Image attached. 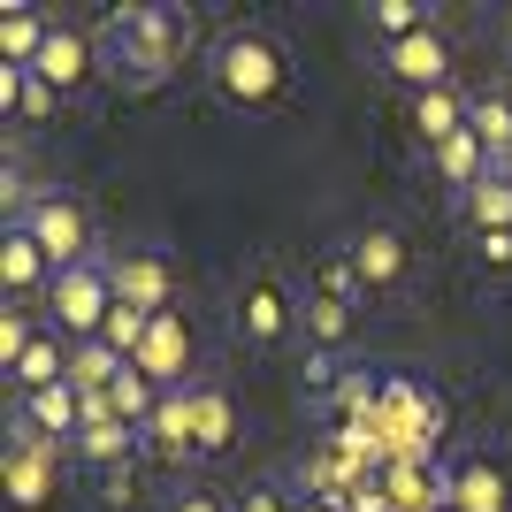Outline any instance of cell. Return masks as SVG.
Wrapping results in <instances>:
<instances>
[{
	"mask_svg": "<svg viewBox=\"0 0 512 512\" xmlns=\"http://www.w3.org/2000/svg\"><path fill=\"white\" fill-rule=\"evenodd\" d=\"M92 39H100V77L107 85L153 92L192 54V16H184V8H123V16H107Z\"/></svg>",
	"mask_w": 512,
	"mask_h": 512,
	"instance_id": "cell-1",
	"label": "cell"
},
{
	"mask_svg": "<svg viewBox=\"0 0 512 512\" xmlns=\"http://www.w3.org/2000/svg\"><path fill=\"white\" fill-rule=\"evenodd\" d=\"M207 77H214V92H222V100L260 107V100H276V92H283V77H291V69H283V46L268 39V31L237 23V31H222V39H214Z\"/></svg>",
	"mask_w": 512,
	"mask_h": 512,
	"instance_id": "cell-2",
	"label": "cell"
},
{
	"mask_svg": "<svg viewBox=\"0 0 512 512\" xmlns=\"http://www.w3.org/2000/svg\"><path fill=\"white\" fill-rule=\"evenodd\" d=\"M107 314H115V276H107V260H77V268L54 276V291H46V321H54L69 344H100Z\"/></svg>",
	"mask_w": 512,
	"mask_h": 512,
	"instance_id": "cell-3",
	"label": "cell"
},
{
	"mask_svg": "<svg viewBox=\"0 0 512 512\" xmlns=\"http://www.w3.org/2000/svg\"><path fill=\"white\" fill-rule=\"evenodd\" d=\"M23 230H31V237L46 245V260H54V268H77V260H100V253H92V214L77 207L69 192H39V207L23 214Z\"/></svg>",
	"mask_w": 512,
	"mask_h": 512,
	"instance_id": "cell-4",
	"label": "cell"
},
{
	"mask_svg": "<svg viewBox=\"0 0 512 512\" xmlns=\"http://www.w3.org/2000/svg\"><path fill=\"white\" fill-rule=\"evenodd\" d=\"M31 69H39V77L62 92V100H77V92L100 77V39H92V31H77L69 16H54V31H46V54H39Z\"/></svg>",
	"mask_w": 512,
	"mask_h": 512,
	"instance_id": "cell-5",
	"label": "cell"
},
{
	"mask_svg": "<svg viewBox=\"0 0 512 512\" xmlns=\"http://www.w3.org/2000/svg\"><path fill=\"white\" fill-rule=\"evenodd\" d=\"M291 321H299V306H291V291L276 283V268H260V276L237 291V337H245V344L268 352V344L291 337Z\"/></svg>",
	"mask_w": 512,
	"mask_h": 512,
	"instance_id": "cell-6",
	"label": "cell"
},
{
	"mask_svg": "<svg viewBox=\"0 0 512 512\" xmlns=\"http://www.w3.org/2000/svg\"><path fill=\"white\" fill-rule=\"evenodd\" d=\"M344 268H352L360 291H398V283H406V237L390 230V222H367V230L344 245Z\"/></svg>",
	"mask_w": 512,
	"mask_h": 512,
	"instance_id": "cell-7",
	"label": "cell"
},
{
	"mask_svg": "<svg viewBox=\"0 0 512 512\" xmlns=\"http://www.w3.org/2000/svg\"><path fill=\"white\" fill-rule=\"evenodd\" d=\"M130 367L153 375L161 390H184V383H192V375H184V367H192V321L176 314V306H169V314H153V329H146V344H138V360H130Z\"/></svg>",
	"mask_w": 512,
	"mask_h": 512,
	"instance_id": "cell-8",
	"label": "cell"
},
{
	"mask_svg": "<svg viewBox=\"0 0 512 512\" xmlns=\"http://www.w3.org/2000/svg\"><path fill=\"white\" fill-rule=\"evenodd\" d=\"M54 474H62V444H46V436H31V428L16 421L8 428V497L31 512L46 490H54Z\"/></svg>",
	"mask_w": 512,
	"mask_h": 512,
	"instance_id": "cell-9",
	"label": "cell"
},
{
	"mask_svg": "<svg viewBox=\"0 0 512 512\" xmlns=\"http://www.w3.org/2000/svg\"><path fill=\"white\" fill-rule=\"evenodd\" d=\"M107 276H115V299L138 306V314H169V299H176V268L161 253H115Z\"/></svg>",
	"mask_w": 512,
	"mask_h": 512,
	"instance_id": "cell-10",
	"label": "cell"
},
{
	"mask_svg": "<svg viewBox=\"0 0 512 512\" xmlns=\"http://www.w3.org/2000/svg\"><path fill=\"white\" fill-rule=\"evenodd\" d=\"M46 276H62V268L46 260V245H39L31 230H23V222H8V230H0V283H8V299H16V306H31L39 291H54Z\"/></svg>",
	"mask_w": 512,
	"mask_h": 512,
	"instance_id": "cell-11",
	"label": "cell"
},
{
	"mask_svg": "<svg viewBox=\"0 0 512 512\" xmlns=\"http://www.w3.org/2000/svg\"><path fill=\"white\" fill-rule=\"evenodd\" d=\"M16 421L31 428V436H46V444H77V428H85V390L77 383L31 390V398H16Z\"/></svg>",
	"mask_w": 512,
	"mask_h": 512,
	"instance_id": "cell-12",
	"label": "cell"
},
{
	"mask_svg": "<svg viewBox=\"0 0 512 512\" xmlns=\"http://www.w3.org/2000/svg\"><path fill=\"white\" fill-rule=\"evenodd\" d=\"M383 69L398 77V85H413V92H444L451 85V46H444V31H413V39H398L383 54Z\"/></svg>",
	"mask_w": 512,
	"mask_h": 512,
	"instance_id": "cell-13",
	"label": "cell"
},
{
	"mask_svg": "<svg viewBox=\"0 0 512 512\" xmlns=\"http://www.w3.org/2000/svg\"><path fill=\"white\" fill-rule=\"evenodd\" d=\"M237 436V406L222 383H192V459H214V451H230Z\"/></svg>",
	"mask_w": 512,
	"mask_h": 512,
	"instance_id": "cell-14",
	"label": "cell"
},
{
	"mask_svg": "<svg viewBox=\"0 0 512 512\" xmlns=\"http://www.w3.org/2000/svg\"><path fill=\"white\" fill-rule=\"evenodd\" d=\"M390 505L398 512H436V505H451V474H436L421 459V451H406V459H390Z\"/></svg>",
	"mask_w": 512,
	"mask_h": 512,
	"instance_id": "cell-15",
	"label": "cell"
},
{
	"mask_svg": "<svg viewBox=\"0 0 512 512\" xmlns=\"http://www.w3.org/2000/svg\"><path fill=\"white\" fill-rule=\"evenodd\" d=\"M146 444V436H138V428L130 421H115V413H85V428H77V459H85V467H123L130 451Z\"/></svg>",
	"mask_w": 512,
	"mask_h": 512,
	"instance_id": "cell-16",
	"label": "cell"
},
{
	"mask_svg": "<svg viewBox=\"0 0 512 512\" xmlns=\"http://www.w3.org/2000/svg\"><path fill=\"white\" fill-rule=\"evenodd\" d=\"M54 107H62V92L46 85L39 69L0 62V115H16V123H39V115H54Z\"/></svg>",
	"mask_w": 512,
	"mask_h": 512,
	"instance_id": "cell-17",
	"label": "cell"
},
{
	"mask_svg": "<svg viewBox=\"0 0 512 512\" xmlns=\"http://www.w3.org/2000/svg\"><path fill=\"white\" fill-rule=\"evenodd\" d=\"M413 130H421V146L436 153L444 138H459L467 130V92H413Z\"/></svg>",
	"mask_w": 512,
	"mask_h": 512,
	"instance_id": "cell-18",
	"label": "cell"
},
{
	"mask_svg": "<svg viewBox=\"0 0 512 512\" xmlns=\"http://www.w3.org/2000/svg\"><path fill=\"white\" fill-rule=\"evenodd\" d=\"M46 31H54V16H39V8H0V62L31 69L46 54Z\"/></svg>",
	"mask_w": 512,
	"mask_h": 512,
	"instance_id": "cell-19",
	"label": "cell"
},
{
	"mask_svg": "<svg viewBox=\"0 0 512 512\" xmlns=\"http://www.w3.org/2000/svg\"><path fill=\"white\" fill-rule=\"evenodd\" d=\"M146 444L169 451V459L192 451V383H184V390H161V406H153V421H146Z\"/></svg>",
	"mask_w": 512,
	"mask_h": 512,
	"instance_id": "cell-20",
	"label": "cell"
},
{
	"mask_svg": "<svg viewBox=\"0 0 512 512\" xmlns=\"http://www.w3.org/2000/svg\"><path fill=\"white\" fill-rule=\"evenodd\" d=\"M459 214H467V230H474V237H497V230H512V184L490 169L482 184H474V192H459Z\"/></svg>",
	"mask_w": 512,
	"mask_h": 512,
	"instance_id": "cell-21",
	"label": "cell"
},
{
	"mask_svg": "<svg viewBox=\"0 0 512 512\" xmlns=\"http://www.w3.org/2000/svg\"><path fill=\"white\" fill-rule=\"evenodd\" d=\"M451 512H505V474L490 459H474V467L451 474Z\"/></svg>",
	"mask_w": 512,
	"mask_h": 512,
	"instance_id": "cell-22",
	"label": "cell"
},
{
	"mask_svg": "<svg viewBox=\"0 0 512 512\" xmlns=\"http://www.w3.org/2000/svg\"><path fill=\"white\" fill-rule=\"evenodd\" d=\"M306 337L321 344V352H344V337H352V299H329V291H314V299L299 306Z\"/></svg>",
	"mask_w": 512,
	"mask_h": 512,
	"instance_id": "cell-23",
	"label": "cell"
},
{
	"mask_svg": "<svg viewBox=\"0 0 512 512\" xmlns=\"http://www.w3.org/2000/svg\"><path fill=\"white\" fill-rule=\"evenodd\" d=\"M123 352H115V344H77V352H69V383L85 390V398H100V390H115V375H123Z\"/></svg>",
	"mask_w": 512,
	"mask_h": 512,
	"instance_id": "cell-24",
	"label": "cell"
},
{
	"mask_svg": "<svg viewBox=\"0 0 512 512\" xmlns=\"http://www.w3.org/2000/svg\"><path fill=\"white\" fill-rule=\"evenodd\" d=\"M367 23L398 46V39H413V31H436V8H413V0H375V8H367Z\"/></svg>",
	"mask_w": 512,
	"mask_h": 512,
	"instance_id": "cell-25",
	"label": "cell"
},
{
	"mask_svg": "<svg viewBox=\"0 0 512 512\" xmlns=\"http://www.w3.org/2000/svg\"><path fill=\"white\" fill-rule=\"evenodd\" d=\"M237 512H291V505H283V490H276V482H245Z\"/></svg>",
	"mask_w": 512,
	"mask_h": 512,
	"instance_id": "cell-26",
	"label": "cell"
},
{
	"mask_svg": "<svg viewBox=\"0 0 512 512\" xmlns=\"http://www.w3.org/2000/svg\"><path fill=\"white\" fill-rule=\"evenodd\" d=\"M474 253H482V268H512V230H497V237H474Z\"/></svg>",
	"mask_w": 512,
	"mask_h": 512,
	"instance_id": "cell-27",
	"label": "cell"
},
{
	"mask_svg": "<svg viewBox=\"0 0 512 512\" xmlns=\"http://www.w3.org/2000/svg\"><path fill=\"white\" fill-rule=\"evenodd\" d=\"M169 512H222V497H214V490H176Z\"/></svg>",
	"mask_w": 512,
	"mask_h": 512,
	"instance_id": "cell-28",
	"label": "cell"
},
{
	"mask_svg": "<svg viewBox=\"0 0 512 512\" xmlns=\"http://www.w3.org/2000/svg\"><path fill=\"white\" fill-rule=\"evenodd\" d=\"M497 176H505V184H512V153H505V161H497Z\"/></svg>",
	"mask_w": 512,
	"mask_h": 512,
	"instance_id": "cell-29",
	"label": "cell"
},
{
	"mask_svg": "<svg viewBox=\"0 0 512 512\" xmlns=\"http://www.w3.org/2000/svg\"><path fill=\"white\" fill-rule=\"evenodd\" d=\"M505 54H512V23H505Z\"/></svg>",
	"mask_w": 512,
	"mask_h": 512,
	"instance_id": "cell-30",
	"label": "cell"
}]
</instances>
